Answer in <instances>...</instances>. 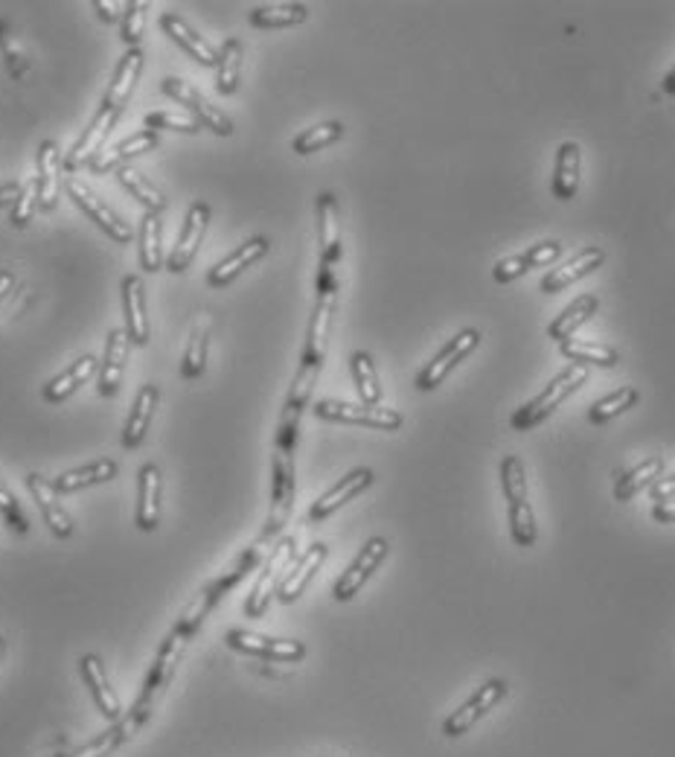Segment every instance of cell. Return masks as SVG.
<instances>
[{
	"label": "cell",
	"instance_id": "cell-55",
	"mask_svg": "<svg viewBox=\"0 0 675 757\" xmlns=\"http://www.w3.org/2000/svg\"><path fill=\"white\" fill-rule=\"evenodd\" d=\"M21 195H24V187H21L18 181L3 184V187H0V207H7V204H18Z\"/></svg>",
	"mask_w": 675,
	"mask_h": 757
},
{
	"label": "cell",
	"instance_id": "cell-25",
	"mask_svg": "<svg viewBox=\"0 0 675 757\" xmlns=\"http://www.w3.org/2000/svg\"><path fill=\"white\" fill-rule=\"evenodd\" d=\"M268 248L271 245H268V239L265 237L247 239L245 245H239L237 251L225 256L216 268H211V274H207V286H213V289L228 286L230 280H237L239 274L245 272V268H251L256 260H263V256L268 254Z\"/></svg>",
	"mask_w": 675,
	"mask_h": 757
},
{
	"label": "cell",
	"instance_id": "cell-57",
	"mask_svg": "<svg viewBox=\"0 0 675 757\" xmlns=\"http://www.w3.org/2000/svg\"><path fill=\"white\" fill-rule=\"evenodd\" d=\"M15 289V274L12 272H0V303L7 301V294Z\"/></svg>",
	"mask_w": 675,
	"mask_h": 757
},
{
	"label": "cell",
	"instance_id": "cell-38",
	"mask_svg": "<svg viewBox=\"0 0 675 757\" xmlns=\"http://www.w3.org/2000/svg\"><path fill=\"white\" fill-rule=\"evenodd\" d=\"M161 239H164L161 216H157V213H147V216H143V225H140V265H143L147 272H157V268L164 265Z\"/></svg>",
	"mask_w": 675,
	"mask_h": 757
},
{
	"label": "cell",
	"instance_id": "cell-31",
	"mask_svg": "<svg viewBox=\"0 0 675 757\" xmlns=\"http://www.w3.org/2000/svg\"><path fill=\"white\" fill-rule=\"evenodd\" d=\"M140 71H143V53H140V50H128V53L123 55V62L117 64L114 79H111L109 85V93H105V105H109V109L123 114L128 97H131L135 85H138Z\"/></svg>",
	"mask_w": 675,
	"mask_h": 757
},
{
	"label": "cell",
	"instance_id": "cell-49",
	"mask_svg": "<svg viewBox=\"0 0 675 757\" xmlns=\"http://www.w3.org/2000/svg\"><path fill=\"white\" fill-rule=\"evenodd\" d=\"M0 516H3L7 525H10L15 533H21V537L29 530V521L27 516H24V510H21L18 499L10 493V487L3 484V481H0Z\"/></svg>",
	"mask_w": 675,
	"mask_h": 757
},
{
	"label": "cell",
	"instance_id": "cell-23",
	"mask_svg": "<svg viewBox=\"0 0 675 757\" xmlns=\"http://www.w3.org/2000/svg\"><path fill=\"white\" fill-rule=\"evenodd\" d=\"M161 27H164V33L173 38L175 45L190 53V59H195V62L204 64V67H216V64H219V50H213V47L204 41V36H199L181 15L164 12V15H161Z\"/></svg>",
	"mask_w": 675,
	"mask_h": 757
},
{
	"label": "cell",
	"instance_id": "cell-20",
	"mask_svg": "<svg viewBox=\"0 0 675 757\" xmlns=\"http://www.w3.org/2000/svg\"><path fill=\"white\" fill-rule=\"evenodd\" d=\"M123 303H126V332L131 344L147 348L152 338V327L147 318V294H143V280L138 274H128L123 280Z\"/></svg>",
	"mask_w": 675,
	"mask_h": 757
},
{
	"label": "cell",
	"instance_id": "cell-42",
	"mask_svg": "<svg viewBox=\"0 0 675 757\" xmlns=\"http://www.w3.org/2000/svg\"><path fill=\"white\" fill-rule=\"evenodd\" d=\"M117 178H119V184L126 187L135 199L147 207V213H161L166 207V199L157 192V187H152V184L143 178V175L138 173V169H131V166H123L117 173Z\"/></svg>",
	"mask_w": 675,
	"mask_h": 757
},
{
	"label": "cell",
	"instance_id": "cell-54",
	"mask_svg": "<svg viewBox=\"0 0 675 757\" xmlns=\"http://www.w3.org/2000/svg\"><path fill=\"white\" fill-rule=\"evenodd\" d=\"M649 493H652V502L655 504L673 502L675 499V475H670V478H658L655 484L649 487Z\"/></svg>",
	"mask_w": 675,
	"mask_h": 757
},
{
	"label": "cell",
	"instance_id": "cell-6",
	"mask_svg": "<svg viewBox=\"0 0 675 757\" xmlns=\"http://www.w3.org/2000/svg\"><path fill=\"white\" fill-rule=\"evenodd\" d=\"M294 559V539L285 537L280 539L275 545V551H271V557L265 559L263 571H259V577H256L254 589H251V594H247L245 601V615L247 618H263L265 609H268V603H271V597H275L277 592H280V585H283L285 580V568L292 566Z\"/></svg>",
	"mask_w": 675,
	"mask_h": 757
},
{
	"label": "cell",
	"instance_id": "cell-56",
	"mask_svg": "<svg viewBox=\"0 0 675 757\" xmlns=\"http://www.w3.org/2000/svg\"><path fill=\"white\" fill-rule=\"evenodd\" d=\"M652 519L661 521V525H673L675 521V499L673 502H661L652 507Z\"/></svg>",
	"mask_w": 675,
	"mask_h": 757
},
{
	"label": "cell",
	"instance_id": "cell-58",
	"mask_svg": "<svg viewBox=\"0 0 675 757\" xmlns=\"http://www.w3.org/2000/svg\"><path fill=\"white\" fill-rule=\"evenodd\" d=\"M664 91H666V93H675V67H673V71H670V76H666Z\"/></svg>",
	"mask_w": 675,
	"mask_h": 757
},
{
	"label": "cell",
	"instance_id": "cell-14",
	"mask_svg": "<svg viewBox=\"0 0 675 757\" xmlns=\"http://www.w3.org/2000/svg\"><path fill=\"white\" fill-rule=\"evenodd\" d=\"M119 119V111L109 109V105H102L100 111H97V117L91 119V126L85 128L82 137L76 140V147L71 149V155L64 157V169L67 173H76L79 166H91V161L102 152V143H105V137L114 131V126H117Z\"/></svg>",
	"mask_w": 675,
	"mask_h": 757
},
{
	"label": "cell",
	"instance_id": "cell-36",
	"mask_svg": "<svg viewBox=\"0 0 675 757\" xmlns=\"http://www.w3.org/2000/svg\"><path fill=\"white\" fill-rule=\"evenodd\" d=\"M309 18V10L303 3H265V7H256L251 10L247 21L254 27L263 29H277V27H297L303 21Z\"/></svg>",
	"mask_w": 675,
	"mask_h": 757
},
{
	"label": "cell",
	"instance_id": "cell-15",
	"mask_svg": "<svg viewBox=\"0 0 675 757\" xmlns=\"http://www.w3.org/2000/svg\"><path fill=\"white\" fill-rule=\"evenodd\" d=\"M375 481L373 469H367V466H361V469H353L349 475H344L341 481H338L335 487H329L327 493L320 495L318 502L311 504L309 510V521H323L329 519L332 513L341 510L344 504L353 502L356 495H361L365 490H370Z\"/></svg>",
	"mask_w": 675,
	"mask_h": 757
},
{
	"label": "cell",
	"instance_id": "cell-8",
	"mask_svg": "<svg viewBox=\"0 0 675 757\" xmlns=\"http://www.w3.org/2000/svg\"><path fill=\"white\" fill-rule=\"evenodd\" d=\"M504 696H507V682H504V679H489V682H484L457 711L448 714L446 722H443V734H446V737H463L466 731L472 729L475 722L484 720L486 714L493 711Z\"/></svg>",
	"mask_w": 675,
	"mask_h": 757
},
{
	"label": "cell",
	"instance_id": "cell-51",
	"mask_svg": "<svg viewBox=\"0 0 675 757\" xmlns=\"http://www.w3.org/2000/svg\"><path fill=\"white\" fill-rule=\"evenodd\" d=\"M559 256H562V242H553V239H548V242H538V245H530L527 251H524V260H527L530 268L557 263Z\"/></svg>",
	"mask_w": 675,
	"mask_h": 757
},
{
	"label": "cell",
	"instance_id": "cell-26",
	"mask_svg": "<svg viewBox=\"0 0 675 757\" xmlns=\"http://www.w3.org/2000/svg\"><path fill=\"white\" fill-rule=\"evenodd\" d=\"M128 348L131 338L126 329H111L109 341H105V358L100 362V393L102 396H114L123 382V370H126Z\"/></svg>",
	"mask_w": 675,
	"mask_h": 757
},
{
	"label": "cell",
	"instance_id": "cell-11",
	"mask_svg": "<svg viewBox=\"0 0 675 757\" xmlns=\"http://www.w3.org/2000/svg\"><path fill=\"white\" fill-rule=\"evenodd\" d=\"M161 91H164L166 97H173L175 102L187 105L190 114H195V119H199L204 128H211V131H216L219 137L233 135V123L228 119V114H221L216 105H211L190 83H183L178 76H166L164 83H161Z\"/></svg>",
	"mask_w": 675,
	"mask_h": 757
},
{
	"label": "cell",
	"instance_id": "cell-22",
	"mask_svg": "<svg viewBox=\"0 0 675 757\" xmlns=\"http://www.w3.org/2000/svg\"><path fill=\"white\" fill-rule=\"evenodd\" d=\"M327 557H329V547L323 545V542H315L311 547H306V554H303L297 563H294L292 571L285 575L283 585H280V592H277L280 603L297 601V597H301V594L309 589L311 577L318 575L320 566L327 563Z\"/></svg>",
	"mask_w": 675,
	"mask_h": 757
},
{
	"label": "cell",
	"instance_id": "cell-46",
	"mask_svg": "<svg viewBox=\"0 0 675 757\" xmlns=\"http://www.w3.org/2000/svg\"><path fill=\"white\" fill-rule=\"evenodd\" d=\"M0 47H3V55H7V67H10L12 79H24L29 71L27 55H24V47L21 41L10 33L7 24H0Z\"/></svg>",
	"mask_w": 675,
	"mask_h": 757
},
{
	"label": "cell",
	"instance_id": "cell-43",
	"mask_svg": "<svg viewBox=\"0 0 675 757\" xmlns=\"http://www.w3.org/2000/svg\"><path fill=\"white\" fill-rule=\"evenodd\" d=\"M341 137H344V126H341L338 119H329V123L306 128L303 135L294 137L292 149L297 152V155H311V152H318V149L329 147V143H335V140H341Z\"/></svg>",
	"mask_w": 675,
	"mask_h": 757
},
{
	"label": "cell",
	"instance_id": "cell-19",
	"mask_svg": "<svg viewBox=\"0 0 675 757\" xmlns=\"http://www.w3.org/2000/svg\"><path fill=\"white\" fill-rule=\"evenodd\" d=\"M62 152L55 147L53 140H44L38 147V207L41 211H53L55 201H59V192H62Z\"/></svg>",
	"mask_w": 675,
	"mask_h": 757
},
{
	"label": "cell",
	"instance_id": "cell-41",
	"mask_svg": "<svg viewBox=\"0 0 675 757\" xmlns=\"http://www.w3.org/2000/svg\"><path fill=\"white\" fill-rule=\"evenodd\" d=\"M349 365H353V379H356L361 402H365V405H379V400H382V384H379L373 356L365 353V350H358V353H353V358H349Z\"/></svg>",
	"mask_w": 675,
	"mask_h": 757
},
{
	"label": "cell",
	"instance_id": "cell-33",
	"mask_svg": "<svg viewBox=\"0 0 675 757\" xmlns=\"http://www.w3.org/2000/svg\"><path fill=\"white\" fill-rule=\"evenodd\" d=\"M207 348H211V315L201 312L199 318L192 320L190 344H187V353H183V379H199L204 374V367H207Z\"/></svg>",
	"mask_w": 675,
	"mask_h": 757
},
{
	"label": "cell",
	"instance_id": "cell-1",
	"mask_svg": "<svg viewBox=\"0 0 675 757\" xmlns=\"http://www.w3.org/2000/svg\"><path fill=\"white\" fill-rule=\"evenodd\" d=\"M335 301H338V294H318V301H315V312H311L309 329H306V344H303L301 367H297V374H294L292 391H289V396H285L283 414H280V426H277L275 452H283V455H294L297 440H301L303 408L309 405L315 382H318L320 370H323Z\"/></svg>",
	"mask_w": 675,
	"mask_h": 757
},
{
	"label": "cell",
	"instance_id": "cell-39",
	"mask_svg": "<svg viewBox=\"0 0 675 757\" xmlns=\"http://www.w3.org/2000/svg\"><path fill=\"white\" fill-rule=\"evenodd\" d=\"M239 74H242V41L228 38L219 50V64H216V88L219 93H233L239 88Z\"/></svg>",
	"mask_w": 675,
	"mask_h": 757
},
{
	"label": "cell",
	"instance_id": "cell-48",
	"mask_svg": "<svg viewBox=\"0 0 675 757\" xmlns=\"http://www.w3.org/2000/svg\"><path fill=\"white\" fill-rule=\"evenodd\" d=\"M147 0H135L128 3L126 21H123V41H126L131 50H138L140 38H143V27H147Z\"/></svg>",
	"mask_w": 675,
	"mask_h": 757
},
{
	"label": "cell",
	"instance_id": "cell-21",
	"mask_svg": "<svg viewBox=\"0 0 675 757\" xmlns=\"http://www.w3.org/2000/svg\"><path fill=\"white\" fill-rule=\"evenodd\" d=\"M161 147V137H157V131H152V128H143V131H138V135L126 137L123 143H117V147L105 149V152H100V155L91 161V173L93 175H105L111 173V169H123V164H126L128 157H138L143 155V152H152V149Z\"/></svg>",
	"mask_w": 675,
	"mask_h": 757
},
{
	"label": "cell",
	"instance_id": "cell-17",
	"mask_svg": "<svg viewBox=\"0 0 675 757\" xmlns=\"http://www.w3.org/2000/svg\"><path fill=\"white\" fill-rule=\"evenodd\" d=\"M79 673H82V682L88 687V694L93 696V703L100 708V714L105 720L117 722L123 717V705H119L114 687H111L109 676H105V665L97 653H85L79 658Z\"/></svg>",
	"mask_w": 675,
	"mask_h": 757
},
{
	"label": "cell",
	"instance_id": "cell-4",
	"mask_svg": "<svg viewBox=\"0 0 675 757\" xmlns=\"http://www.w3.org/2000/svg\"><path fill=\"white\" fill-rule=\"evenodd\" d=\"M585 379H588V374H585L583 367H576V365H571L568 370H562V374L553 379V382L545 388V391L538 393L536 400H530L524 408H519L515 414H512V420H510V426L515 431H530V429H536L538 422L542 420H548L550 414L562 405V402L571 396L574 391H580L585 384Z\"/></svg>",
	"mask_w": 675,
	"mask_h": 757
},
{
	"label": "cell",
	"instance_id": "cell-50",
	"mask_svg": "<svg viewBox=\"0 0 675 757\" xmlns=\"http://www.w3.org/2000/svg\"><path fill=\"white\" fill-rule=\"evenodd\" d=\"M38 211V184H27L24 187V195L18 199V204L12 207V225L15 228H27L29 222H33V216H36Z\"/></svg>",
	"mask_w": 675,
	"mask_h": 757
},
{
	"label": "cell",
	"instance_id": "cell-13",
	"mask_svg": "<svg viewBox=\"0 0 675 757\" xmlns=\"http://www.w3.org/2000/svg\"><path fill=\"white\" fill-rule=\"evenodd\" d=\"M64 187H67V195L79 204V211L82 213H88L97 225H100L105 234H109L114 242H119V245H126V242H131L135 239V230H131V225L128 222H123L117 216V213L111 211L109 204H102L97 195H93L88 187H85L82 181H76V178H67L64 181Z\"/></svg>",
	"mask_w": 675,
	"mask_h": 757
},
{
	"label": "cell",
	"instance_id": "cell-27",
	"mask_svg": "<svg viewBox=\"0 0 675 757\" xmlns=\"http://www.w3.org/2000/svg\"><path fill=\"white\" fill-rule=\"evenodd\" d=\"M157 402H161V388L157 384H143L135 396V405H131V414H128L126 429H123V446L138 449L143 440H147V431L152 426V417H155Z\"/></svg>",
	"mask_w": 675,
	"mask_h": 757
},
{
	"label": "cell",
	"instance_id": "cell-40",
	"mask_svg": "<svg viewBox=\"0 0 675 757\" xmlns=\"http://www.w3.org/2000/svg\"><path fill=\"white\" fill-rule=\"evenodd\" d=\"M559 348H562V356H565L568 362H574L576 367L617 365V353H614L612 348H602V344H588V341H574V338H568V341H562Z\"/></svg>",
	"mask_w": 675,
	"mask_h": 757
},
{
	"label": "cell",
	"instance_id": "cell-59",
	"mask_svg": "<svg viewBox=\"0 0 675 757\" xmlns=\"http://www.w3.org/2000/svg\"><path fill=\"white\" fill-rule=\"evenodd\" d=\"M3 653H7V639H0V661H3Z\"/></svg>",
	"mask_w": 675,
	"mask_h": 757
},
{
	"label": "cell",
	"instance_id": "cell-37",
	"mask_svg": "<svg viewBox=\"0 0 675 757\" xmlns=\"http://www.w3.org/2000/svg\"><path fill=\"white\" fill-rule=\"evenodd\" d=\"M597 306H600V301H597L594 294H583V298H576V301L571 303V306H568V310L562 312V315H559V318L548 327L550 338H557L559 344H562V341H568V338L574 336L576 329L583 327L585 320L591 318L594 312H597Z\"/></svg>",
	"mask_w": 675,
	"mask_h": 757
},
{
	"label": "cell",
	"instance_id": "cell-16",
	"mask_svg": "<svg viewBox=\"0 0 675 757\" xmlns=\"http://www.w3.org/2000/svg\"><path fill=\"white\" fill-rule=\"evenodd\" d=\"M207 222H211V207L204 201H195L187 213V222H183L181 234H178V245L169 254V272L181 274L190 268V263L199 254L201 239H204V230H207Z\"/></svg>",
	"mask_w": 675,
	"mask_h": 757
},
{
	"label": "cell",
	"instance_id": "cell-52",
	"mask_svg": "<svg viewBox=\"0 0 675 757\" xmlns=\"http://www.w3.org/2000/svg\"><path fill=\"white\" fill-rule=\"evenodd\" d=\"M524 272H530L527 260H524V254H515V256H507V260H501V263L495 265L493 277L498 280V283H510V280L521 277Z\"/></svg>",
	"mask_w": 675,
	"mask_h": 757
},
{
	"label": "cell",
	"instance_id": "cell-3",
	"mask_svg": "<svg viewBox=\"0 0 675 757\" xmlns=\"http://www.w3.org/2000/svg\"><path fill=\"white\" fill-rule=\"evenodd\" d=\"M318 294H338V263L344 254L341 245V222H338V201L332 192L318 195Z\"/></svg>",
	"mask_w": 675,
	"mask_h": 757
},
{
	"label": "cell",
	"instance_id": "cell-34",
	"mask_svg": "<svg viewBox=\"0 0 675 757\" xmlns=\"http://www.w3.org/2000/svg\"><path fill=\"white\" fill-rule=\"evenodd\" d=\"M658 478H664V457H647L644 464L632 466V469H626V472L617 478V484H614V499H617V502H629V499H635L640 490H647V487L655 484Z\"/></svg>",
	"mask_w": 675,
	"mask_h": 757
},
{
	"label": "cell",
	"instance_id": "cell-44",
	"mask_svg": "<svg viewBox=\"0 0 675 757\" xmlns=\"http://www.w3.org/2000/svg\"><path fill=\"white\" fill-rule=\"evenodd\" d=\"M635 402H638V391H635V388H621V391H614L609 393V396L594 402L591 411H588V420L609 422L614 420V417H621L623 411H629Z\"/></svg>",
	"mask_w": 675,
	"mask_h": 757
},
{
	"label": "cell",
	"instance_id": "cell-18",
	"mask_svg": "<svg viewBox=\"0 0 675 757\" xmlns=\"http://www.w3.org/2000/svg\"><path fill=\"white\" fill-rule=\"evenodd\" d=\"M27 487H29V493H33V499H36L38 510H41V516H44L47 528L53 530L59 539L74 537V519H71V513L64 510V504L59 502V493H55L53 481H47L44 475L29 472Z\"/></svg>",
	"mask_w": 675,
	"mask_h": 757
},
{
	"label": "cell",
	"instance_id": "cell-35",
	"mask_svg": "<svg viewBox=\"0 0 675 757\" xmlns=\"http://www.w3.org/2000/svg\"><path fill=\"white\" fill-rule=\"evenodd\" d=\"M580 147L576 143H562L557 149V173H553V192L557 199L568 201L576 195V187H580Z\"/></svg>",
	"mask_w": 675,
	"mask_h": 757
},
{
	"label": "cell",
	"instance_id": "cell-32",
	"mask_svg": "<svg viewBox=\"0 0 675 757\" xmlns=\"http://www.w3.org/2000/svg\"><path fill=\"white\" fill-rule=\"evenodd\" d=\"M97 370H100V362H97L93 356H82L79 362H74V365L67 367L64 374L55 376L53 382H47L41 396H44V402H50V405L64 402L67 396H74V393L79 391V388H82V384L88 382Z\"/></svg>",
	"mask_w": 675,
	"mask_h": 757
},
{
	"label": "cell",
	"instance_id": "cell-29",
	"mask_svg": "<svg viewBox=\"0 0 675 757\" xmlns=\"http://www.w3.org/2000/svg\"><path fill=\"white\" fill-rule=\"evenodd\" d=\"M606 263V251L597 245H588L583 248L580 254L574 256V260H568L562 268H553V272L542 280V292H562L565 286L576 283L580 277H585V274H591L594 268H600V265Z\"/></svg>",
	"mask_w": 675,
	"mask_h": 757
},
{
	"label": "cell",
	"instance_id": "cell-5",
	"mask_svg": "<svg viewBox=\"0 0 675 757\" xmlns=\"http://www.w3.org/2000/svg\"><path fill=\"white\" fill-rule=\"evenodd\" d=\"M294 455H283V452H275L271 457V510H268V519H265V530L259 542L268 545L275 542L283 528L292 519L294 510Z\"/></svg>",
	"mask_w": 675,
	"mask_h": 757
},
{
	"label": "cell",
	"instance_id": "cell-30",
	"mask_svg": "<svg viewBox=\"0 0 675 757\" xmlns=\"http://www.w3.org/2000/svg\"><path fill=\"white\" fill-rule=\"evenodd\" d=\"M138 499V528L149 533L161 525V469L155 464L140 469Z\"/></svg>",
	"mask_w": 675,
	"mask_h": 757
},
{
	"label": "cell",
	"instance_id": "cell-12",
	"mask_svg": "<svg viewBox=\"0 0 675 757\" xmlns=\"http://www.w3.org/2000/svg\"><path fill=\"white\" fill-rule=\"evenodd\" d=\"M477 341H481V332H477V329H463L460 336L451 338L446 348L434 356V362H429V365L422 367L420 376H417V388H420V391H434V388L455 370L457 362H463V358L477 348Z\"/></svg>",
	"mask_w": 675,
	"mask_h": 757
},
{
	"label": "cell",
	"instance_id": "cell-45",
	"mask_svg": "<svg viewBox=\"0 0 675 757\" xmlns=\"http://www.w3.org/2000/svg\"><path fill=\"white\" fill-rule=\"evenodd\" d=\"M123 743H128V737L123 734V729H119V722H114L109 731H102L100 737H93L91 743H85V746H79L76 752H71V755L64 757H109L111 752H117Z\"/></svg>",
	"mask_w": 675,
	"mask_h": 757
},
{
	"label": "cell",
	"instance_id": "cell-2",
	"mask_svg": "<svg viewBox=\"0 0 675 757\" xmlns=\"http://www.w3.org/2000/svg\"><path fill=\"white\" fill-rule=\"evenodd\" d=\"M501 487L507 495V510H510V533L512 542L519 547L536 545V516L527 502V475L519 455H507L501 460Z\"/></svg>",
	"mask_w": 675,
	"mask_h": 757
},
{
	"label": "cell",
	"instance_id": "cell-24",
	"mask_svg": "<svg viewBox=\"0 0 675 757\" xmlns=\"http://www.w3.org/2000/svg\"><path fill=\"white\" fill-rule=\"evenodd\" d=\"M263 547H265L263 542H256V545H251V547H247V551H242V554H239V557H237V563H233V566H230L228 571H225V575L216 577V580H211V583L201 589V594H204V601L211 603L213 609H216V606H219V603L225 601V594L233 592V589H237V585L242 583V580H245V577L251 575V571H254L256 566H259V557H263Z\"/></svg>",
	"mask_w": 675,
	"mask_h": 757
},
{
	"label": "cell",
	"instance_id": "cell-9",
	"mask_svg": "<svg viewBox=\"0 0 675 757\" xmlns=\"http://www.w3.org/2000/svg\"><path fill=\"white\" fill-rule=\"evenodd\" d=\"M225 641H228V647L237 649V653L268 658V661H283V665L301 661V658L306 656V644H303V641L268 639V635H259V632L230 630L228 635H225Z\"/></svg>",
	"mask_w": 675,
	"mask_h": 757
},
{
	"label": "cell",
	"instance_id": "cell-28",
	"mask_svg": "<svg viewBox=\"0 0 675 757\" xmlns=\"http://www.w3.org/2000/svg\"><path fill=\"white\" fill-rule=\"evenodd\" d=\"M117 472H119L117 460L102 457V460H93V464H88V466H76V469H71V472H62L53 481V487L59 495L79 493V490H85V487L109 484V481H114V478H117Z\"/></svg>",
	"mask_w": 675,
	"mask_h": 757
},
{
	"label": "cell",
	"instance_id": "cell-7",
	"mask_svg": "<svg viewBox=\"0 0 675 757\" xmlns=\"http://www.w3.org/2000/svg\"><path fill=\"white\" fill-rule=\"evenodd\" d=\"M315 414L320 420L332 422H353V426H367V429L379 431H396L402 429V414L393 408H382V405H353V402L338 400H320L315 405Z\"/></svg>",
	"mask_w": 675,
	"mask_h": 757
},
{
	"label": "cell",
	"instance_id": "cell-10",
	"mask_svg": "<svg viewBox=\"0 0 675 757\" xmlns=\"http://www.w3.org/2000/svg\"><path fill=\"white\" fill-rule=\"evenodd\" d=\"M387 539L382 537H373L370 542H367L361 551H358V557L353 559V566L344 571V575L338 577L335 589H332V594H335V601L347 603L353 601L361 589H365V583L373 577V571L384 563V557H387Z\"/></svg>",
	"mask_w": 675,
	"mask_h": 757
},
{
	"label": "cell",
	"instance_id": "cell-47",
	"mask_svg": "<svg viewBox=\"0 0 675 757\" xmlns=\"http://www.w3.org/2000/svg\"><path fill=\"white\" fill-rule=\"evenodd\" d=\"M147 128L157 131V128H169V131H183V135H199L201 123L187 114H175V111H152L147 114Z\"/></svg>",
	"mask_w": 675,
	"mask_h": 757
},
{
	"label": "cell",
	"instance_id": "cell-53",
	"mask_svg": "<svg viewBox=\"0 0 675 757\" xmlns=\"http://www.w3.org/2000/svg\"><path fill=\"white\" fill-rule=\"evenodd\" d=\"M93 10L100 12L102 21H109V24H114V21H119L123 15L128 12V3L126 0H93Z\"/></svg>",
	"mask_w": 675,
	"mask_h": 757
}]
</instances>
